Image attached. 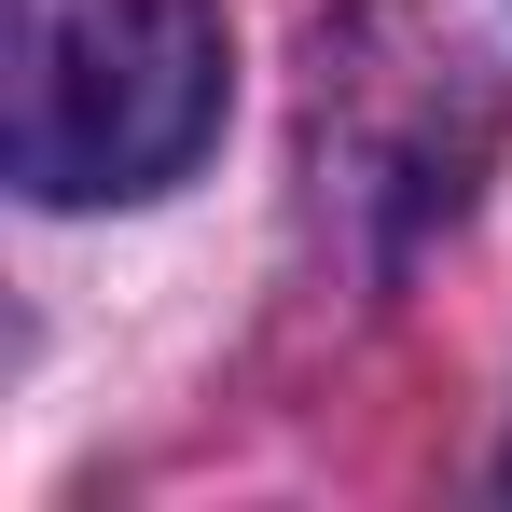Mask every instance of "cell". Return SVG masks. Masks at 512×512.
<instances>
[{
    "mask_svg": "<svg viewBox=\"0 0 512 512\" xmlns=\"http://www.w3.org/2000/svg\"><path fill=\"white\" fill-rule=\"evenodd\" d=\"M236 97L222 0H14V180L42 208L167 194Z\"/></svg>",
    "mask_w": 512,
    "mask_h": 512,
    "instance_id": "cell-1",
    "label": "cell"
}]
</instances>
